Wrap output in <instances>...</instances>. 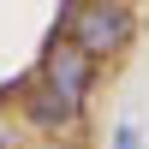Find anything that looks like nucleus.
I'll return each instance as SVG.
<instances>
[{
	"label": "nucleus",
	"instance_id": "1",
	"mask_svg": "<svg viewBox=\"0 0 149 149\" xmlns=\"http://www.w3.org/2000/svg\"><path fill=\"white\" fill-rule=\"evenodd\" d=\"M72 24H78V48H84L90 60L107 54V48H119V42L131 36V18H125V12H113V6H84Z\"/></svg>",
	"mask_w": 149,
	"mask_h": 149
},
{
	"label": "nucleus",
	"instance_id": "2",
	"mask_svg": "<svg viewBox=\"0 0 149 149\" xmlns=\"http://www.w3.org/2000/svg\"><path fill=\"white\" fill-rule=\"evenodd\" d=\"M48 84L78 107L84 84H90V54H84V48H54V54H48Z\"/></svg>",
	"mask_w": 149,
	"mask_h": 149
},
{
	"label": "nucleus",
	"instance_id": "3",
	"mask_svg": "<svg viewBox=\"0 0 149 149\" xmlns=\"http://www.w3.org/2000/svg\"><path fill=\"white\" fill-rule=\"evenodd\" d=\"M36 119H42V125H48V119H72V102H66L60 90H48V95H36Z\"/></svg>",
	"mask_w": 149,
	"mask_h": 149
},
{
	"label": "nucleus",
	"instance_id": "4",
	"mask_svg": "<svg viewBox=\"0 0 149 149\" xmlns=\"http://www.w3.org/2000/svg\"><path fill=\"white\" fill-rule=\"evenodd\" d=\"M113 149H137V131L125 125V131H119V143H113Z\"/></svg>",
	"mask_w": 149,
	"mask_h": 149
}]
</instances>
